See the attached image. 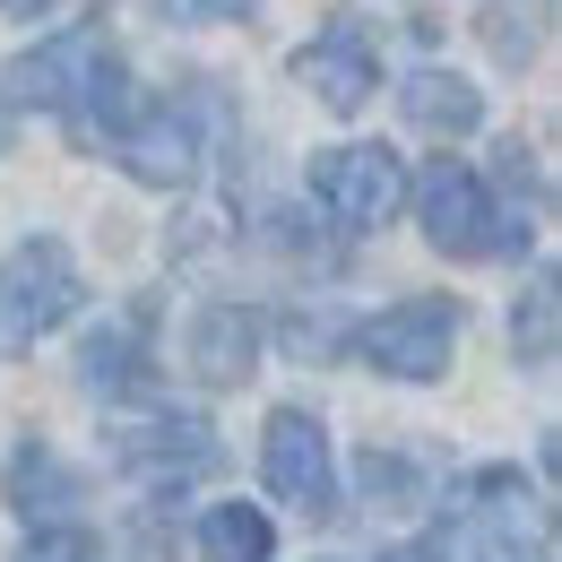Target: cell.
I'll return each instance as SVG.
<instances>
[{
	"label": "cell",
	"instance_id": "cell-3",
	"mask_svg": "<svg viewBox=\"0 0 562 562\" xmlns=\"http://www.w3.org/2000/svg\"><path fill=\"white\" fill-rule=\"evenodd\" d=\"M78 303H87V278H78L70 243L26 234V243L0 260V355H26L35 338H53Z\"/></svg>",
	"mask_w": 562,
	"mask_h": 562
},
{
	"label": "cell",
	"instance_id": "cell-15",
	"mask_svg": "<svg viewBox=\"0 0 562 562\" xmlns=\"http://www.w3.org/2000/svg\"><path fill=\"white\" fill-rule=\"evenodd\" d=\"M200 554L209 562H278V519L251 502H216L200 510Z\"/></svg>",
	"mask_w": 562,
	"mask_h": 562
},
{
	"label": "cell",
	"instance_id": "cell-16",
	"mask_svg": "<svg viewBox=\"0 0 562 562\" xmlns=\"http://www.w3.org/2000/svg\"><path fill=\"white\" fill-rule=\"evenodd\" d=\"M18 562H104V537L87 519H44V528H26Z\"/></svg>",
	"mask_w": 562,
	"mask_h": 562
},
{
	"label": "cell",
	"instance_id": "cell-1",
	"mask_svg": "<svg viewBox=\"0 0 562 562\" xmlns=\"http://www.w3.org/2000/svg\"><path fill=\"white\" fill-rule=\"evenodd\" d=\"M9 104H26V113H61L78 139H113L139 104H131V70H122V53L95 35V26H61V35H44L35 53H18L9 70Z\"/></svg>",
	"mask_w": 562,
	"mask_h": 562
},
{
	"label": "cell",
	"instance_id": "cell-10",
	"mask_svg": "<svg viewBox=\"0 0 562 562\" xmlns=\"http://www.w3.org/2000/svg\"><path fill=\"white\" fill-rule=\"evenodd\" d=\"M294 78L312 87V104H329V113H363V104H372V87H381L372 26H363V18H338V26H321V35L294 53Z\"/></svg>",
	"mask_w": 562,
	"mask_h": 562
},
{
	"label": "cell",
	"instance_id": "cell-2",
	"mask_svg": "<svg viewBox=\"0 0 562 562\" xmlns=\"http://www.w3.org/2000/svg\"><path fill=\"white\" fill-rule=\"evenodd\" d=\"M407 209H416L424 243L450 260H493V251H528V216L493 209V182L459 156H432L424 173H407Z\"/></svg>",
	"mask_w": 562,
	"mask_h": 562
},
{
	"label": "cell",
	"instance_id": "cell-17",
	"mask_svg": "<svg viewBox=\"0 0 562 562\" xmlns=\"http://www.w3.org/2000/svg\"><path fill=\"white\" fill-rule=\"evenodd\" d=\"M510 338H519V355H528V363H546V355H554V278H537L528 312H510Z\"/></svg>",
	"mask_w": 562,
	"mask_h": 562
},
{
	"label": "cell",
	"instance_id": "cell-20",
	"mask_svg": "<svg viewBox=\"0 0 562 562\" xmlns=\"http://www.w3.org/2000/svg\"><path fill=\"white\" fill-rule=\"evenodd\" d=\"M485 44L502 53V61H510V70H519V61H537V26H510V18H493Z\"/></svg>",
	"mask_w": 562,
	"mask_h": 562
},
{
	"label": "cell",
	"instance_id": "cell-11",
	"mask_svg": "<svg viewBox=\"0 0 562 562\" xmlns=\"http://www.w3.org/2000/svg\"><path fill=\"white\" fill-rule=\"evenodd\" d=\"M0 493H9V510L18 519H78V502H87V476H78L70 459H53L44 441H18L9 450V468H0Z\"/></svg>",
	"mask_w": 562,
	"mask_h": 562
},
{
	"label": "cell",
	"instance_id": "cell-12",
	"mask_svg": "<svg viewBox=\"0 0 562 562\" xmlns=\"http://www.w3.org/2000/svg\"><path fill=\"white\" fill-rule=\"evenodd\" d=\"M251 363H260V312L251 303H209L191 321V372L209 390H234V381H251Z\"/></svg>",
	"mask_w": 562,
	"mask_h": 562
},
{
	"label": "cell",
	"instance_id": "cell-22",
	"mask_svg": "<svg viewBox=\"0 0 562 562\" xmlns=\"http://www.w3.org/2000/svg\"><path fill=\"white\" fill-rule=\"evenodd\" d=\"M0 9H9V18H44L53 0H0Z\"/></svg>",
	"mask_w": 562,
	"mask_h": 562
},
{
	"label": "cell",
	"instance_id": "cell-18",
	"mask_svg": "<svg viewBox=\"0 0 562 562\" xmlns=\"http://www.w3.org/2000/svg\"><path fill=\"white\" fill-rule=\"evenodd\" d=\"M156 18L165 26H243V18H260V0H156Z\"/></svg>",
	"mask_w": 562,
	"mask_h": 562
},
{
	"label": "cell",
	"instance_id": "cell-14",
	"mask_svg": "<svg viewBox=\"0 0 562 562\" xmlns=\"http://www.w3.org/2000/svg\"><path fill=\"white\" fill-rule=\"evenodd\" d=\"M78 381H87L95 398H139L147 390V312L104 321V329L78 347Z\"/></svg>",
	"mask_w": 562,
	"mask_h": 562
},
{
	"label": "cell",
	"instance_id": "cell-21",
	"mask_svg": "<svg viewBox=\"0 0 562 562\" xmlns=\"http://www.w3.org/2000/svg\"><path fill=\"white\" fill-rule=\"evenodd\" d=\"M459 546H450V528H432V537H407V546H390L381 562H450Z\"/></svg>",
	"mask_w": 562,
	"mask_h": 562
},
{
	"label": "cell",
	"instance_id": "cell-5",
	"mask_svg": "<svg viewBox=\"0 0 562 562\" xmlns=\"http://www.w3.org/2000/svg\"><path fill=\"white\" fill-rule=\"evenodd\" d=\"M459 355V303L450 294H407L398 312H381L363 329V363L381 381H441Z\"/></svg>",
	"mask_w": 562,
	"mask_h": 562
},
{
	"label": "cell",
	"instance_id": "cell-8",
	"mask_svg": "<svg viewBox=\"0 0 562 562\" xmlns=\"http://www.w3.org/2000/svg\"><path fill=\"white\" fill-rule=\"evenodd\" d=\"M459 546H468V562H546V519H537V502H528V485L510 468L468 476V528H459Z\"/></svg>",
	"mask_w": 562,
	"mask_h": 562
},
{
	"label": "cell",
	"instance_id": "cell-9",
	"mask_svg": "<svg viewBox=\"0 0 562 562\" xmlns=\"http://www.w3.org/2000/svg\"><path fill=\"white\" fill-rule=\"evenodd\" d=\"M113 156H122V173L147 182V191H182L191 173H200V113L191 104H139L122 131H113Z\"/></svg>",
	"mask_w": 562,
	"mask_h": 562
},
{
	"label": "cell",
	"instance_id": "cell-19",
	"mask_svg": "<svg viewBox=\"0 0 562 562\" xmlns=\"http://www.w3.org/2000/svg\"><path fill=\"white\" fill-rule=\"evenodd\" d=\"M407 485H416V468H407L398 450H372V459H363V493H372V502H407Z\"/></svg>",
	"mask_w": 562,
	"mask_h": 562
},
{
	"label": "cell",
	"instance_id": "cell-7",
	"mask_svg": "<svg viewBox=\"0 0 562 562\" xmlns=\"http://www.w3.org/2000/svg\"><path fill=\"white\" fill-rule=\"evenodd\" d=\"M113 459H122L131 476H147V485H191V476H209L225 450H216L209 416H191V407H147L139 424L113 432Z\"/></svg>",
	"mask_w": 562,
	"mask_h": 562
},
{
	"label": "cell",
	"instance_id": "cell-6",
	"mask_svg": "<svg viewBox=\"0 0 562 562\" xmlns=\"http://www.w3.org/2000/svg\"><path fill=\"white\" fill-rule=\"evenodd\" d=\"M260 476L278 493L285 510H329L338 502V468H329V432L312 407H278V416L260 424Z\"/></svg>",
	"mask_w": 562,
	"mask_h": 562
},
{
	"label": "cell",
	"instance_id": "cell-4",
	"mask_svg": "<svg viewBox=\"0 0 562 562\" xmlns=\"http://www.w3.org/2000/svg\"><path fill=\"white\" fill-rule=\"evenodd\" d=\"M312 200L329 209V225H347V234H381L390 216L407 209V165H398V147H381V139L321 147V156H312Z\"/></svg>",
	"mask_w": 562,
	"mask_h": 562
},
{
	"label": "cell",
	"instance_id": "cell-13",
	"mask_svg": "<svg viewBox=\"0 0 562 562\" xmlns=\"http://www.w3.org/2000/svg\"><path fill=\"white\" fill-rule=\"evenodd\" d=\"M398 113L416 122L424 139H441V147H450V139H476V131H485V95H476L459 70H416L407 87H398Z\"/></svg>",
	"mask_w": 562,
	"mask_h": 562
}]
</instances>
